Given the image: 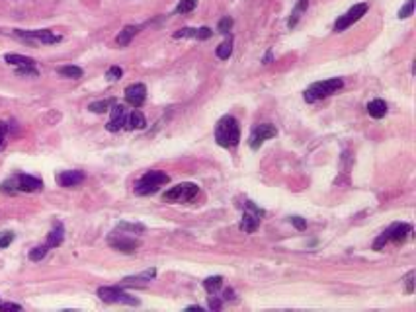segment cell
Wrapping results in <instances>:
<instances>
[{
  "label": "cell",
  "instance_id": "28",
  "mask_svg": "<svg viewBox=\"0 0 416 312\" xmlns=\"http://www.w3.org/2000/svg\"><path fill=\"white\" fill-rule=\"evenodd\" d=\"M47 246H37V248H33L30 252V260L31 262H40V260H43L45 256H47Z\"/></svg>",
  "mask_w": 416,
  "mask_h": 312
},
{
  "label": "cell",
  "instance_id": "41",
  "mask_svg": "<svg viewBox=\"0 0 416 312\" xmlns=\"http://www.w3.org/2000/svg\"><path fill=\"white\" fill-rule=\"evenodd\" d=\"M12 240H14V234H12V232H6V234H4V236H2V238H0V248H6V246H8V244L12 242Z\"/></svg>",
  "mask_w": 416,
  "mask_h": 312
},
{
  "label": "cell",
  "instance_id": "10",
  "mask_svg": "<svg viewBox=\"0 0 416 312\" xmlns=\"http://www.w3.org/2000/svg\"><path fill=\"white\" fill-rule=\"evenodd\" d=\"M147 100V86L145 84H131L125 88V102L133 107H141Z\"/></svg>",
  "mask_w": 416,
  "mask_h": 312
},
{
  "label": "cell",
  "instance_id": "8",
  "mask_svg": "<svg viewBox=\"0 0 416 312\" xmlns=\"http://www.w3.org/2000/svg\"><path fill=\"white\" fill-rule=\"evenodd\" d=\"M109 246H111L114 250H118V252L133 254L141 244H139V240H135V238H129V236L114 232L111 236H109Z\"/></svg>",
  "mask_w": 416,
  "mask_h": 312
},
{
  "label": "cell",
  "instance_id": "15",
  "mask_svg": "<svg viewBox=\"0 0 416 312\" xmlns=\"http://www.w3.org/2000/svg\"><path fill=\"white\" fill-rule=\"evenodd\" d=\"M84 182V174L79 172V170H70V172H61L57 176V184L63 185V187H74Z\"/></svg>",
  "mask_w": 416,
  "mask_h": 312
},
{
  "label": "cell",
  "instance_id": "6",
  "mask_svg": "<svg viewBox=\"0 0 416 312\" xmlns=\"http://www.w3.org/2000/svg\"><path fill=\"white\" fill-rule=\"evenodd\" d=\"M198 185L192 184V182H186V184H178L174 185L172 189H168L164 193V199L166 201H192L198 195Z\"/></svg>",
  "mask_w": 416,
  "mask_h": 312
},
{
  "label": "cell",
  "instance_id": "18",
  "mask_svg": "<svg viewBox=\"0 0 416 312\" xmlns=\"http://www.w3.org/2000/svg\"><path fill=\"white\" fill-rule=\"evenodd\" d=\"M367 113L371 117H375V119H381V117H385L387 113V104L383 102V100H371L369 104H367Z\"/></svg>",
  "mask_w": 416,
  "mask_h": 312
},
{
  "label": "cell",
  "instance_id": "20",
  "mask_svg": "<svg viewBox=\"0 0 416 312\" xmlns=\"http://www.w3.org/2000/svg\"><path fill=\"white\" fill-rule=\"evenodd\" d=\"M125 127L127 129H145L147 127V119H145V115L141 113V111H133L131 115H127V119H125Z\"/></svg>",
  "mask_w": 416,
  "mask_h": 312
},
{
  "label": "cell",
  "instance_id": "36",
  "mask_svg": "<svg viewBox=\"0 0 416 312\" xmlns=\"http://www.w3.org/2000/svg\"><path fill=\"white\" fill-rule=\"evenodd\" d=\"M291 224H293L297 230H305V228H307V221L301 219V217H291Z\"/></svg>",
  "mask_w": 416,
  "mask_h": 312
},
{
  "label": "cell",
  "instance_id": "19",
  "mask_svg": "<svg viewBox=\"0 0 416 312\" xmlns=\"http://www.w3.org/2000/svg\"><path fill=\"white\" fill-rule=\"evenodd\" d=\"M63 234H65V230H63V224L61 223H55L53 224V230L49 232V236H47V248H57V246H61V242H63Z\"/></svg>",
  "mask_w": 416,
  "mask_h": 312
},
{
  "label": "cell",
  "instance_id": "16",
  "mask_svg": "<svg viewBox=\"0 0 416 312\" xmlns=\"http://www.w3.org/2000/svg\"><path fill=\"white\" fill-rule=\"evenodd\" d=\"M139 31H141V26H125V28L118 33L116 43H118L119 47H125V45H129V43H131V39L135 37Z\"/></svg>",
  "mask_w": 416,
  "mask_h": 312
},
{
  "label": "cell",
  "instance_id": "37",
  "mask_svg": "<svg viewBox=\"0 0 416 312\" xmlns=\"http://www.w3.org/2000/svg\"><path fill=\"white\" fill-rule=\"evenodd\" d=\"M406 292H414V271L406 275Z\"/></svg>",
  "mask_w": 416,
  "mask_h": 312
},
{
  "label": "cell",
  "instance_id": "4",
  "mask_svg": "<svg viewBox=\"0 0 416 312\" xmlns=\"http://www.w3.org/2000/svg\"><path fill=\"white\" fill-rule=\"evenodd\" d=\"M367 10H369V4H367V2L354 4V6L348 10L344 16H340V18L336 20V24H334V31H344V29H348L352 24H356L362 16H366Z\"/></svg>",
  "mask_w": 416,
  "mask_h": 312
},
{
  "label": "cell",
  "instance_id": "31",
  "mask_svg": "<svg viewBox=\"0 0 416 312\" xmlns=\"http://www.w3.org/2000/svg\"><path fill=\"white\" fill-rule=\"evenodd\" d=\"M231 28H233V20L229 18V16H225V18L219 20V24H217L219 33H229V31H231Z\"/></svg>",
  "mask_w": 416,
  "mask_h": 312
},
{
  "label": "cell",
  "instance_id": "42",
  "mask_svg": "<svg viewBox=\"0 0 416 312\" xmlns=\"http://www.w3.org/2000/svg\"><path fill=\"white\" fill-rule=\"evenodd\" d=\"M188 310H198V312H201V306H196V304H194V306H188Z\"/></svg>",
  "mask_w": 416,
  "mask_h": 312
},
{
  "label": "cell",
  "instance_id": "12",
  "mask_svg": "<svg viewBox=\"0 0 416 312\" xmlns=\"http://www.w3.org/2000/svg\"><path fill=\"white\" fill-rule=\"evenodd\" d=\"M16 185H18V191H26V193H35L43 187V182L40 178H33L28 174H20L16 176Z\"/></svg>",
  "mask_w": 416,
  "mask_h": 312
},
{
  "label": "cell",
  "instance_id": "1",
  "mask_svg": "<svg viewBox=\"0 0 416 312\" xmlns=\"http://www.w3.org/2000/svg\"><path fill=\"white\" fill-rule=\"evenodd\" d=\"M215 141L223 148H233L240 141V127L238 121L233 115H225L219 119L217 129H215Z\"/></svg>",
  "mask_w": 416,
  "mask_h": 312
},
{
  "label": "cell",
  "instance_id": "21",
  "mask_svg": "<svg viewBox=\"0 0 416 312\" xmlns=\"http://www.w3.org/2000/svg\"><path fill=\"white\" fill-rule=\"evenodd\" d=\"M258 223H260V219H258L256 215H252V213H248V211H244L242 223H240V230H244V232H248V234L256 232Z\"/></svg>",
  "mask_w": 416,
  "mask_h": 312
},
{
  "label": "cell",
  "instance_id": "22",
  "mask_svg": "<svg viewBox=\"0 0 416 312\" xmlns=\"http://www.w3.org/2000/svg\"><path fill=\"white\" fill-rule=\"evenodd\" d=\"M114 104H116L114 100H100V102H92L88 109L94 111V113H106V111H109V107L114 106Z\"/></svg>",
  "mask_w": 416,
  "mask_h": 312
},
{
  "label": "cell",
  "instance_id": "40",
  "mask_svg": "<svg viewBox=\"0 0 416 312\" xmlns=\"http://www.w3.org/2000/svg\"><path fill=\"white\" fill-rule=\"evenodd\" d=\"M213 35V29H209V28H199L198 29V37L196 39H209Z\"/></svg>",
  "mask_w": 416,
  "mask_h": 312
},
{
  "label": "cell",
  "instance_id": "14",
  "mask_svg": "<svg viewBox=\"0 0 416 312\" xmlns=\"http://www.w3.org/2000/svg\"><path fill=\"white\" fill-rule=\"evenodd\" d=\"M387 232H389V240H393L395 244H403L412 232V226L405 223H396L393 226H389Z\"/></svg>",
  "mask_w": 416,
  "mask_h": 312
},
{
  "label": "cell",
  "instance_id": "25",
  "mask_svg": "<svg viewBox=\"0 0 416 312\" xmlns=\"http://www.w3.org/2000/svg\"><path fill=\"white\" fill-rule=\"evenodd\" d=\"M215 53H217V57L223 59V61L231 57V55H233V39L229 37L227 41H223V43L217 47V51H215Z\"/></svg>",
  "mask_w": 416,
  "mask_h": 312
},
{
  "label": "cell",
  "instance_id": "9",
  "mask_svg": "<svg viewBox=\"0 0 416 312\" xmlns=\"http://www.w3.org/2000/svg\"><path fill=\"white\" fill-rule=\"evenodd\" d=\"M277 131L274 125H270V123H262V125H258L254 131H252V135H250V148L252 150H258L260 148V145L266 141V139H272V136H276Z\"/></svg>",
  "mask_w": 416,
  "mask_h": 312
},
{
  "label": "cell",
  "instance_id": "11",
  "mask_svg": "<svg viewBox=\"0 0 416 312\" xmlns=\"http://www.w3.org/2000/svg\"><path fill=\"white\" fill-rule=\"evenodd\" d=\"M109 111H111V117H109L106 129H108V131H111V133H118L119 129L125 125V119H127L125 106H121V104H114V106L109 107Z\"/></svg>",
  "mask_w": 416,
  "mask_h": 312
},
{
  "label": "cell",
  "instance_id": "33",
  "mask_svg": "<svg viewBox=\"0 0 416 312\" xmlns=\"http://www.w3.org/2000/svg\"><path fill=\"white\" fill-rule=\"evenodd\" d=\"M6 133H8V125L4 121H0V150L6 148Z\"/></svg>",
  "mask_w": 416,
  "mask_h": 312
},
{
  "label": "cell",
  "instance_id": "38",
  "mask_svg": "<svg viewBox=\"0 0 416 312\" xmlns=\"http://www.w3.org/2000/svg\"><path fill=\"white\" fill-rule=\"evenodd\" d=\"M0 310H22V306L16 302H0Z\"/></svg>",
  "mask_w": 416,
  "mask_h": 312
},
{
  "label": "cell",
  "instance_id": "32",
  "mask_svg": "<svg viewBox=\"0 0 416 312\" xmlns=\"http://www.w3.org/2000/svg\"><path fill=\"white\" fill-rule=\"evenodd\" d=\"M0 191H4V193H16V191H18L16 178H12V180H8V182H4V184L0 185Z\"/></svg>",
  "mask_w": 416,
  "mask_h": 312
},
{
  "label": "cell",
  "instance_id": "7",
  "mask_svg": "<svg viewBox=\"0 0 416 312\" xmlns=\"http://www.w3.org/2000/svg\"><path fill=\"white\" fill-rule=\"evenodd\" d=\"M14 33L26 41H40V43H59L61 41V35L53 33L51 29H31V31L14 29Z\"/></svg>",
  "mask_w": 416,
  "mask_h": 312
},
{
  "label": "cell",
  "instance_id": "3",
  "mask_svg": "<svg viewBox=\"0 0 416 312\" xmlns=\"http://www.w3.org/2000/svg\"><path fill=\"white\" fill-rule=\"evenodd\" d=\"M170 178L166 172H160V170H150L143 176L135 185V193L137 195H150L159 191L160 185L168 184Z\"/></svg>",
  "mask_w": 416,
  "mask_h": 312
},
{
  "label": "cell",
  "instance_id": "17",
  "mask_svg": "<svg viewBox=\"0 0 416 312\" xmlns=\"http://www.w3.org/2000/svg\"><path fill=\"white\" fill-rule=\"evenodd\" d=\"M4 61H6L8 65H14V67H18V68L35 67V61H33V59L24 57V55H16V53H8V55H4Z\"/></svg>",
  "mask_w": 416,
  "mask_h": 312
},
{
  "label": "cell",
  "instance_id": "2",
  "mask_svg": "<svg viewBox=\"0 0 416 312\" xmlns=\"http://www.w3.org/2000/svg\"><path fill=\"white\" fill-rule=\"evenodd\" d=\"M342 86H344V80H342V78H328V80H320V82L311 84V86L305 90L303 98H305V102H307V104H313V102H317V100H323V98L334 94V92H336V90H340Z\"/></svg>",
  "mask_w": 416,
  "mask_h": 312
},
{
  "label": "cell",
  "instance_id": "35",
  "mask_svg": "<svg viewBox=\"0 0 416 312\" xmlns=\"http://www.w3.org/2000/svg\"><path fill=\"white\" fill-rule=\"evenodd\" d=\"M244 207H247V211H248V213L256 215L258 219H262V217H264V211H262V209H260V207H256V205L252 203V201H247V205H244Z\"/></svg>",
  "mask_w": 416,
  "mask_h": 312
},
{
  "label": "cell",
  "instance_id": "13",
  "mask_svg": "<svg viewBox=\"0 0 416 312\" xmlns=\"http://www.w3.org/2000/svg\"><path fill=\"white\" fill-rule=\"evenodd\" d=\"M155 275H157V269L150 267V269H145V271L139 273V275L123 277V279H121V285H123V287H139V285H147L149 281L155 279Z\"/></svg>",
  "mask_w": 416,
  "mask_h": 312
},
{
  "label": "cell",
  "instance_id": "26",
  "mask_svg": "<svg viewBox=\"0 0 416 312\" xmlns=\"http://www.w3.org/2000/svg\"><path fill=\"white\" fill-rule=\"evenodd\" d=\"M198 6V0H180V4L176 6V14H188Z\"/></svg>",
  "mask_w": 416,
  "mask_h": 312
},
{
  "label": "cell",
  "instance_id": "39",
  "mask_svg": "<svg viewBox=\"0 0 416 312\" xmlns=\"http://www.w3.org/2000/svg\"><path fill=\"white\" fill-rule=\"evenodd\" d=\"M209 308H211V310H221V308H223V302L219 301L217 297H209Z\"/></svg>",
  "mask_w": 416,
  "mask_h": 312
},
{
  "label": "cell",
  "instance_id": "30",
  "mask_svg": "<svg viewBox=\"0 0 416 312\" xmlns=\"http://www.w3.org/2000/svg\"><path fill=\"white\" fill-rule=\"evenodd\" d=\"M412 12H414V0H408L403 8L399 10V20H406L412 16Z\"/></svg>",
  "mask_w": 416,
  "mask_h": 312
},
{
  "label": "cell",
  "instance_id": "34",
  "mask_svg": "<svg viewBox=\"0 0 416 312\" xmlns=\"http://www.w3.org/2000/svg\"><path fill=\"white\" fill-rule=\"evenodd\" d=\"M106 76H108L109 80H118V78L123 76V70H121L119 67H109L108 72H106Z\"/></svg>",
  "mask_w": 416,
  "mask_h": 312
},
{
  "label": "cell",
  "instance_id": "29",
  "mask_svg": "<svg viewBox=\"0 0 416 312\" xmlns=\"http://www.w3.org/2000/svg\"><path fill=\"white\" fill-rule=\"evenodd\" d=\"M180 37H198V28H182L178 31H174V39Z\"/></svg>",
  "mask_w": 416,
  "mask_h": 312
},
{
  "label": "cell",
  "instance_id": "43",
  "mask_svg": "<svg viewBox=\"0 0 416 312\" xmlns=\"http://www.w3.org/2000/svg\"><path fill=\"white\" fill-rule=\"evenodd\" d=\"M0 302H2V301H0Z\"/></svg>",
  "mask_w": 416,
  "mask_h": 312
},
{
  "label": "cell",
  "instance_id": "27",
  "mask_svg": "<svg viewBox=\"0 0 416 312\" xmlns=\"http://www.w3.org/2000/svg\"><path fill=\"white\" fill-rule=\"evenodd\" d=\"M118 230H127V232H145V226L139 223H119Z\"/></svg>",
  "mask_w": 416,
  "mask_h": 312
},
{
  "label": "cell",
  "instance_id": "5",
  "mask_svg": "<svg viewBox=\"0 0 416 312\" xmlns=\"http://www.w3.org/2000/svg\"><path fill=\"white\" fill-rule=\"evenodd\" d=\"M98 297L104 302H119V304H131V306L139 304L135 297H131L125 291H121L119 287H100Z\"/></svg>",
  "mask_w": 416,
  "mask_h": 312
},
{
  "label": "cell",
  "instance_id": "24",
  "mask_svg": "<svg viewBox=\"0 0 416 312\" xmlns=\"http://www.w3.org/2000/svg\"><path fill=\"white\" fill-rule=\"evenodd\" d=\"M57 72H59L61 76H65V78H80V76H82V68L74 67V65H67V67H61Z\"/></svg>",
  "mask_w": 416,
  "mask_h": 312
},
{
  "label": "cell",
  "instance_id": "23",
  "mask_svg": "<svg viewBox=\"0 0 416 312\" xmlns=\"http://www.w3.org/2000/svg\"><path fill=\"white\" fill-rule=\"evenodd\" d=\"M221 285H223V277H221V275H213V277H207V279L203 281V287H205V291H207L209 295L219 291Z\"/></svg>",
  "mask_w": 416,
  "mask_h": 312
}]
</instances>
